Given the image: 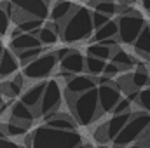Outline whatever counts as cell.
I'll list each match as a JSON object with an SVG mask.
<instances>
[{
	"label": "cell",
	"mask_w": 150,
	"mask_h": 148,
	"mask_svg": "<svg viewBox=\"0 0 150 148\" xmlns=\"http://www.w3.org/2000/svg\"><path fill=\"white\" fill-rule=\"evenodd\" d=\"M79 145H82V136L77 131H58L45 124L25 138V148H77Z\"/></svg>",
	"instance_id": "6da1fadb"
},
{
	"label": "cell",
	"mask_w": 150,
	"mask_h": 148,
	"mask_svg": "<svg viewBox=\"0 0 150 148\" xmlns=\"http://www.w3.org/2000/svg\"><path fill=\"white\" fill-rule=\"evenodd\" d=\"M59 25V37L67 44L82 42L93 37V21L91 11L87 7H75L68 18H65Z\"/></svg>",
	"instance_id": "7a4b0ae2"
},
{
	"label": "cell",
	"mask_w": 150,
	"mask_h": 148,
	"mask_svg": "<svg viewBox=\"0 0 150 148\" xmlns=\"http://www.w3.org/2000/svg\"><path fill=\"white\" fill-rule=\"evenodd\" d=\"M67 103L72 110V117L77 124L80 125H89L94 122L101 113H100V103H98V89L86 91L82 94H70L65 91Z\"/></svg>",
	"instance_id": "3957f363"
},
{
	"label": "cell",
	"mask_w": 150,
	"mask_h": 148,
	"mask_svg": "<svg viewBox=\"0 0 150 148\" xmlns=\"http://www.w3.org/2000/svg\"><path fill=\"white\" fill-rule=\"evenodd\" d=\"M150 129V113L147 111H133L129 122L122 127V131L113 138V148H126L131 143L143 138Z\"/></svg>",
	"instance_id": "277c9868"
},
{
	"label": "cell",
	"mask_w": 150,
	"mask_h": 148,
	"mask_svg": "<svg viewBox=\"0 0 150 148\" xmlns=\"http://www.w3.org/2000/svg\"><path fill=\"white\" fill-rule=\"evenodd\" d=\"M145 19L140 12L136 11H127L124 14L119 16L117 19V37H119V42L122 44H133L136 37L140 35V32L143 30L145 26Z\"/></svg>",
	"instance_id": "5b68a950"
},
{
	"label": "cell",
	"mask_w": 150,
	"mask_h": 148,
	"mask_svg": "<svg viewBox=\"0 0 150 148\" xmlns=\"http://www.w3.org/2000/svg\"><path fill=\"white\" fill-rule=\"evenodd\" d=\"M58 66V58L54 52H42L40 56H37L35 59H32L30 63H26L23 66V77L28 80H44L49 75H52V72Z\"/></svg>",
	"instance_id": "8992f818"
},
{
	"label": "cell",
	"mask_w": 150,
	"mask_h": 148,
	"mask_svg": "<svg viewBox=\"0 0 150 148\" xmlns=\"http://www.w3.org/2000/svg\"><path fill=\"white\" fill-rule=\"evenodd\" d=\"M14 5V12L11 21L16 25L26 18H37V19H47L49 18V4L44 0H11Z\"/></svg>",
	"instance_id": "52a82bcc"
},
{
	"label": "cell",
	"mask_w": 150,
	"mask_h": 148,
	"mask_svg": "<svg viewBox=\"0 0 150 148\" xmlns=\"http://www.w3.org/2000/svg\"><path fill=\"white\" fill-rule=\"evenodd\" d=\"M59 105H61V89L58 84V78H51L45 80V87L40 98L37 108V117H49L56 111H59Z\"/></svg>",
	"instance_id": "ba28073f"
},
{
	"label": "cell",
	"mask_w": 150,
	"mask_h": 148,
	"mask_svg": "<svg viewBox=\"0 0 150 148\" xmlns=\"http://www.w3.org/2000/svg\"><path fill=\"white\" fill-rule=\"evenodd\" d=\"M98 103H100V113H112L113 106L119 103L120 91L117 85H98Z\"/></svg>",
	"instance_id": "9c48e42d"
},
{
	"label": "cell",
	"mask_w": 150,
	"mask_h": 148,
	"mask_svg": "<svg viewBox=\"0 0 150 148\" xmlns=\"http://www.w3.org/2000/svg\"><path fill=\"white\" fill-rule=\"evenodd\" d=\"M33 47H42V44H40V40L37 38L35 33H23L18 28L12 30V33H11V51L14 54L21 52V51H26V49H33Z\"/></svg>",
	"instance_id": "30bf717a"
},
{
	"label": "cell",
	"mask_w": 150,
	"mask_h": 148,
	"mask_svg": "<svg viewBox=\"0 0 150 148\" xmlns=\"http://www.w3.org/2000/svg\"><path fill=\"white\" fill-rule=\"evenodd\" d=\"M84 59H86V58L82 56V52L70 49V52L59 61L61 72L72 75V77H74V75H80L84 72Z\"/></svg>",
	"instance_id": "8fae6325"
},
{
	"label": "cell",
	"mask_w": 150,
	"mask_h": 148,
	"mask_svg": "<svg viewBox=\"0 0 150 148\" xmlns=\"http://www.w3.org/2000/svg\"><path fill=\"white\" fill-rule=\"evenodd\" d=\"M98 84H96V77H91V75H74L72 78L67 80V92L70 94H82L86 91H91L94 89Z\"/></svg>",
	"instance_id": "7c38bea8"
},
{
	"label": "cell",
	"mask_w": 150,
	"mask_h": 148,
	"mask_svg": "<svg viewBox=\"0 0 150 148\" xmlns=\"http://www.w3.org/2000/svg\"><path fill=\"white\" fill-rule=\"evenodd\" d=\"M44 87H45V80H38L37 84H33L32 87H28L26 91L21 92V103H25L28 108H32L35 117H37V108L38 103H40V98H42V92H44Z\"/></svg>",
	"instance_id": "4fadbf2b"
},
{
	"label": "cell",
	"mask_w": 150,
	"mask_h": 148,
	"mask_svg": "<svg viewBox=\"0 0 150 148\" xmlns=\"http://www.w3.org/2000/svg\"><path fill=\"white\" fill-rule=\"evenodd\" d=\"M35 113L32 108H28L25 103H21L19 99H14L11 108H9V120H14V122H21V124H30L35 120Z\"/></svg>",
	"instance_id": "5bb4252c"
},
{
	"label": "cell",
	"mask_w": 150,
	"mask_h": 148,
	"mask_svg": "<svg viewBox=\"0 0 150 148\" xmlns=\"http://www.w3.org/2000/svg\"><path fill=\"white\" fill-rule=\"evenodd\" d=\"M44 120H45L47 127H52L58 131H75V127H77V122L74 120V117L68 113H61V111H56V113L45 117Z\"/></svg>",
	"instance_id": "9a60e30c"
},
{
	"label": "cell",
	"mask_w": 150,
	"mask_h": 148,
	"mask_svg": "<svg viewBox=\"0 0 150 148\" xmlns=\"http://www.w3.org/2000/svg\"><path fill=\"white\" fill-rule=\"evenodd\" d=\"M18 68H19V61H18L16 54L11 49L4 47V52H2V58H0V78L12 77L18 72Z\"/></svg>",
	"instance_id": "2e32d148"
},
{
	"label": "cell",
	"mask_w": 150,
	"mask_h": 148,
	"mask_svg": "<svg viewBox=\"0 0 150 148\" xmlns=\"http://www.w3.org/2000/svg\"><path fill=\"white\" fill-rule=\"evenodd\" d=\"M133 117V111H126V113H120V115H113L112 118L105 124V129H107V136L108 140L112 141L113 138L122 131V127L129 122V118Z\"/></svg>",
	"instance_id": "e0dca14e"
},
{
	"label": "cell",
	"mask_w": 150,
	"mask_h": 148,
	"mask_svg": "<svg viewBox=\"0 0 150 148\" xmlns=\"http://www.w3.org/2000/svg\"><path fill=\"white\" fill-rule=\"evenodd\" d=\"M74 9H75L74 2H70V0H58V2L52 5V9L49 11V18H51V21H54V23H61L65 18L70 16V12H72Z\"/></svg>",
	"instance_id": "ac0fdd59"
},
{
	"label": "cell",
	"mask_w": 150,
	"mask_h": 148,
	"mask_svg": "<svg viewBox=\"0 0 150 148\" xmlns=\"http://www.w3.org/2000/svg\"><path fill=\"white\" fill-rule=\"evenodd\" d=\"M133 45H134V51L142 58L149 59L150 58V25H145L143 26V30L140 32V35L133 42Z\"/></svg>",
	"instance_id": "d6986e66"
},
{
	"label": "cell",
	"mask_w": 150,
	"mask_h": 148,
	"mask_svg": "<svg viewBox=\"0 0 150 148\" xmlns=\"http://www.w3.org/2000/svg\"><path fill=\"white\" fill-rule=\"evenodd\" d=\"M105 63H107V61H103V59L87 56V58L84 59V72H87L91 77H100V75L103 73Z\"/></svg>",
	"instance_id": "ffe728a7"
},
{
	"label": "cell",
	"mask_w": 150,
	"mask_h": 148,
	"mask_svg": "<svg viewBox=\"0 0 150 148\" xmlns=\"http://www.w3.org/2000/svg\"><path fill=\"white\" fill-rule=\"evenodd\" d=\"M110 37H117V21H108V23H105L103 26H100V28H96L93 32V38L96 42Z\"/></svg>",
	"instance_id": "44dd1931"
},
{
	"label": "cell",
	"mask_w": 150,
	"mask_h": 148,
	"mask_svg": "<svg viewBox=\"0 0 150 148\" xmlns=\"http://www.w3.org/2000/svg\"><path fill=\"white\" fill-rule=\"evenodd\" d=\"M129 80H131V84H133V87L134 89H143V87H147L150 84V75L147 72V68H143V66H140L136 72H133V73H129Z\"/></svg>",
	"instance_id": "7402d4cb"
},
{
	"label": "cell",
	"mask_w": 150,
	"mask_h": 148,
	"mask_svg": "<svg viewBox=\"0 0 150 148\" xmlns=\"http://www.w3.org/2000/svg\"><path fill=\"white\" fill-rule=\"evenodd\" d=\"M28 129H30V124H21V122H14V120H9L5 124V134H7V138L26 136Z\"/></svg>",
	"instance_id": "603a6c76"
},
{
	"label": "cell",
	"mask_w": 150,
	"mask_h": 148,
	"mask_svg": "<svg viewBox=\"0 0 150 148\" xmlns=\"http://www.w3.org/2000/svg\"><path fill=\"white\" fill-rule=\"evenodd\" d=\"M87 56H93V58L107 61V59L112 58V49L107 47V45H103V44H100V42H96V44L87 45Z\"/></svg>",
	"instance_id": "cb8c5ba5"
},
{
	"label": "cell",
	"mask_w": 150,
	"mask_h": 148,
	"mask_svg": "<svg viewBox=\"0 0 150 148\" xmlns=\"http://www.w3.org/2000/svg\"><path fill=\"white\" fill-rule=\"evenodd\" d=\"M42 26H44V19H37V18H26L16 25V28L23 33H37Z\"/></svg>",
	"instance_id": "d4e9b609"
},
{
	"label": "cell",
	"mask_w": 150,
	"mask_h": 148,
	"mask_svg": "<svg viewBox=\"0 0 150 148\" xmlns=\"http://www.w3.org/2000/svg\"><path fill=\"white\" fill-rule=\"evenodd\" d=\"M112 63H115L120 70H127L134 65V59L127 52H124L120 49H115V51H112Z\"/></svg>",
	"instance_id": "484cf974"
},
{
	"label": "cell",
	"mask_w": 150,
	"mask_h": 148,
	"mask_svg": "<svg viewBox=\"0 0 150 148\" xmlns=\"http://www.w3.org/2000/svg\"><path fill=\"white\" fill-rule=\"evenodd\" d=\"M35 35H37V38L40 40L42 45H54V44L58 42V38H59V35H58L54 30H51V28L45 26V25L38 30Z\"/></svg>",
	"instance_id": "4316f807"
},
{
	"label": "cell",
	"mask_w": 150,
	"mask_h": 148,
	"mask_svg": "<svg viewBox=\"0 0 150 148\" xmlns=\"http://www.w3.org/2000/svg\"><path fill=\"white\" fill-rule=\"evenodd\" d=\"M42 52H45V51H44V45H42V47H33V49L21 51V52H18V54H16V58H18V61L25 66L26 63H30L32 59H35V58H37V56H40Z\"/></svg>",
	"instance_id": "83f0119b"
},
{
	"label": "cell",
	"mask_w": 150,
	"mask_h": 148,
	"mask_svg": "<svg viewBox=\"0 0 150 148\" xmlns=\"http://www.w3.org/2000/svg\"><path fill=\"white\" fill-rule=\"evenodd\" d=\"M138 105L142 110H145L147 113H150V87H143L138 91Z\"/></svg>",
	"instance_id": "f1b7e54d"
},
{
	"label": "cell",
	"mask_w": 150,
	"mask_h": 148,
	"mask_svg": "<svg viewBox=\"0 0 150 148\" xmlns=\"http://www.w3.org/2000/svg\"><path fill=\"white\" fill-rule=\"evenodd\" d=\"M91 21H93V28L96 30V28L103 26L105 23H108V21H110V16L101 14V12H98V11H91Z\"/></svg>",
	"instance_id": "f546056e"
},
{
	"label": "cell",
	"mask_w": 150,
	"mask_h": 148,
	"mask_svg": "<svg viewBox=\"0 0 150 148\" xmlns=\"http://www.w3.org/2000/svg\"><path fill=\"white\" fill-rule=\"evenodd\" d=\"M126 111H131V101H127L126 98H120L119 103L113 106L112 113L113 115H120V113H126Z\"/></svg>",
	"instance_id": "4dcf8cb0"
},
{
	"label": "cell",
	"mask_w": 150,
	"mask_h": 148,
	"mask_svg": "<svg viewBox=\"0 0 150 148\" xmlns=\"http://www.w3.org/2000/svg\"><path fill=\"white\" fill-rule=\"evenodd\" d=\"M9 28H11V18L5 14V11L0 9V37L2 35H7L9 33Z\"/></svg>",
	"instance_id": "1f68e13d"
},
{
	"label": "cell",
	"mask_w": 150,
	"mask_h": 148,
	"mask_svg": "<svg viewBox=\"0 0 150 148\" xmlns=\"http://www.w3.org/2000/svg\"><path fill=\"white\" fill-rule=\"evenodd\" d=\"M94 138H96V141H98L100 145H105V143H108V141H110V140H108V136H107L105 124H103V125H100V127L96 129V132H94Z\"/></svg>",
	"instance_id": "d6a6232c"
},
{
	"label": "cell",
	"mask_w": 150,
	"mask_h": 148,
	"mask_svg": "<svg viewBox=\"0 0 150 148\" xmlns=\"http://www.w3.org/2000/svg\"><path fill=\"white\" fill-rule=\"evenodd\" d=\"M119 72H120V68H119L115 63H112V61H110V63H105L103 75H107V77H110V78H112V77H115V75L119 73Z\"/></svg>",
	"instance_id": "836d02e7"
},
{
	"label": "cell",
	"mask_w": 150,
	"mask_h": 148,
	"mask_svg": "<svg viewBox=\"0 0 150 148\" xmlns=\"http://www.w3.org/2000/svg\"><path fill=\"white\" fill-rule=\"evenodd\" d=\"M0 148H25V147L12 141V140H9V138H4V140H0Z\"/></svg>",
	"instance_id": "e575fe53"
},
{
	"label": "cell",
	"mask_w": 150,
	"mask_h": 148,
	"mask_svg": "<svg viewBox=\"0 0 150 148\" xmlns=\"http://www.w3.org/2000/svg\"><path fill=\"white\" fill-rule=\"evenodd\" d=\"M68 52H70V49H68V47H63V49H58V51L54 52V54H56V58H58V63H59V61H61V59H63V58H65V56H67Z\"/></svg>",
	"instance_id": "d590c367"
},
{
	"label": "cell",
	"mask_w": 150,
	"mask_h": 148,
	"mask_svg": "<svg viewBox=\"0 0 150 148\" xmlns=\"http://www.w3.org/2000/svg\"><path fill=\"white\" fill-rule=\"evenodd\" d=\"M4 138H7V134H5V124L0 122V140H4Z\"/></svg>",
	"instance_id": "8d00e7d4"
},
{
	"label": "cell",
	"mask_w": 150,
	"mask_h": 148,
	"mask_svg": "<svg viewBox=\"0 0 150 148\" xmlns=\"http://www.w3.org/2000/svg\"><path fill=\"white\" fill-rule=\"evenodd\" d=\"M142 5L145 7V11H149L150 12V0H142Z\"/></svg>",
	"instance_id": "74e56055"
},
{
	"label": "cell",
	"mask_w": 150,
	"mask_h": 148,
	"mask_svg": "<svg viewBox=\"0 0 150 148\" xmlns=\"http://www.w3.org/2000/svg\"><path fill=\"white\" fill-rule=\"evenodd\" d=\"M127 148H150V147H147V145H142V143H138V145H131V147H127Z\"/></svg>",
	"instance_id": "f35d334b"
},
{
	"label": "cell",
	"mask_w": 150,
	"mask_h": 148,
	"mask_svg": "<svg viewBox=\"0 0 150 148\" xmlns=\"http://www.w3.org/2000/svg\"><path fill=\"white\" fill-rule=\"evenodd\" d=\"M120 2H122V4H127V5H131V4H134L136 0H120Z\"/></svg>",
	"instance_id": "ab89813d"
},
{
	"label": "cell",
	"mask_w": 150,
	"mask_h": 148,
	"mask_svg": "<svg viewBox=\"0 0 150 148\" xmlns=\"http://www.w3.org/2000/svg\"><path fill=\"white\" fill-rule=\"evenodd\" d=\"M87 147H89V145H84V143H82V145H79L77 148H87Z\"/></svg>",
	"instance_id": "60d3db41"
},
{
	"label": "cell",
	"mask_w": 150,
	"mask_h": 148,
	"mask_svg": "<svg viewBox=\"0 0 150 148\" xmlns=\"http://www.w3.org/2000/svg\"><path fill=\"white\" fill-rule=\"evenodd\" d=\"M2 52H4V45L0 44V58H2Z\"/></svg>",
	"instance_id": "b9f144b4"
},
{
	"label": "cell",
	"mask_w": 150,
	"mask_h": 148,
	"mask_svg": "<svg viewBox=\"0 0 150 148\" xmlns=\"http://www.w3.org/2000/svg\"><path fill=\"white\" fill-rule=\"evenodd\" d=\"M2 103H4V98H2V96H0V106H2Z\"/></svg>",
	"instance_id": "7bdbcfd3"
},
{
	"label": "cell",
	"mask_w": 150,
	"mask_h": 148,
	"mask_svg": "<svg viewBox=\"0 0 150 148\" xmlns=\"http://www.w3.org/2000/svg\"><path fill=\"white\" fill-rule=\"evenodd\" d=\"M44 2H45V4H51V0H44Z\"/></svg>",
	"instance_id": "ee69618b"
},
{
	"label": "cell",
	"mask_w": 150,
	"mask_h": 148,
	"mask_svg": "<svg viewBox=\"0 0 150 148\" xmlns=\"http://www.w3.org/2000/svg\"><path fill=\"white\" fill-rule=\"evenodd\" d=\"M98 148H107V147H105V145H101V147H98Z\"/></svg>",
	"instance_id": "f6af8a7d"
},
{
	"label": "cell",
	"mask_w": 150,
	"mask_h": 148,
	"mask_svg": "<svg viewBox=\"0 0 150 148\" xmlns=\"http://www.w3.org/2000/svg\"><path fill=\"white\" fill-rule=\"evenodd\" d=\"M87 148H91V147H87Z\"/></svg>",
	"instance_id": "bcb514c9"
},
{
	"label": "cell",
	"mask_w": 150,
	"mask_h": 148,
	"mask_svg": "<svg viewBox=\"0 0 150 148\" xmlns=\"http://www.w3.org/2000/svg\"><path fill=\"white\" fill-rule=\"evenodd\" d=\"M0 38H2V37H0Z\"/></svg>",
	"instance_id": "7dc6e473"
}]
</instances>
